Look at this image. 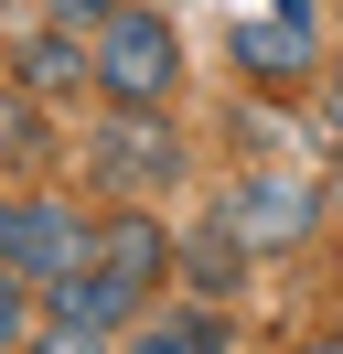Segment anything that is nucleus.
I'll use <instances>...</instances> for the list:
<instances>
[{
  "label": "nucleus",
  "mask_w": 343,
  "mask_h": 354,
  "mask_svg": "<svg viewBox=\"0 0 343 354\" xmlns=\"http://www.w3.org/2000/svg\"><path fill=\"white\" fill-rule=\"evenodd\" d=\"M172 86H183V32L150 0H118L97 22V97L107 108H172Z\"/></svg>",
  "instance_id": "obj_1"
},
{
  "label": "nucleus",
  "mask_w": 343,
  "mask_h": 354,
  "mask_svg": "<svg viewBox=\"0 0 343 354\" xmlns=\"http://www.w3.org/2000/svg\"><path fill=\"white\" fill-rule=\"evenodd\" d=\"M86 204L75 194H0V268H21L33 290H54L64 268H86Z\"/></svg>",
  "instance_id": "obj_2"
},
{
  "label": "nucleus",
  "mask_w": 343,
  "mask_h": 354,
  "mask_svg": "<svg viewBox=\"0 0 343 354\" xmlns=\"http://www.w3.org/2000/svg\"><path fill=\"white\" fill-rule=\"evenodd\" d=\"M86 161H97V194H172L183 183V140H172L161 108H107L97 140H86Z\"/></svg>",
  "instance_id": "obj_3"
},
{
  "label": "nucleus",
  "mask_w": 343,
  "mask_h": 354,
  "mask_svg": "<svg viewBox=\"0 0 343 354\" xmlns=\"http://www.w3.org/2000/svg\"><path fill=\"white\" fill-rule=\"evenodd\" d=\"M129 311H140V290L107 279V268L86 258V268H64V279L43 290L33 344H43V354H97V344H118V333H129Z\"/></svg>",
  "instance_id": "obj_4"
},
{
  "label": "nucleus",
  "mask_w": 343,
  "mask_h": 354,
  "mask_svg": "<svg viewBox=\"0 0 343 354\" xmlns=\"http://www.w3.org/2000/svg\"><path fill=\"white\" fill-rule=\"evenodd\" d=\"M225 225L257 247V258H279V247H300V236L322 225V194H311L300 172H247V183L225 194Z\"/></svg>",
  "instance_id": "obj_5"
},
{
  "label": "nucleus",
  "mask_w": 343,
  "mask_h": 354,
  "mask_svg": "<svg viewBox=\"0 0 343 354\" xmlns=\"http://www.w3.org/2000/svg\"><path fill=\"white\" fill-rule=\"evenodd\" d=\"M86 258H97V268H107V279H129V290H140V301H150V290H161V279H172V268H183V236H172V225H161V215H150V204H140V194H129V204H118V215H107V225H97V236H86Z\"/></svg>",
  "instance_id": "obj_6"
},
{
  "label": "nucleus",
  "mask_w": 343,
  "mask_h": 354,
  "mask_svg": "<svg viewBox=\"0 0 343 354\" xmlns=\"http://www.w3.org/2000/svg\"><path fill=\"white\" fill-rule=\"evenodd\" d=\"M11 86L21 97H75V86H97V32H75V22L43 11V32L11 54Z\"/></svg>",
  "instance_id": "obj_7"
},
{
  "label": "nucleus",
  "mask_w": 343,
  "mask_h": 354,
  "mask_svg": "<svg viewBox=\"0 0 343 354\" xmlns=\"http://www.w3.org/2000/svg\"><path fill=\"white\" fill-rule=\"evenodd\" d=\"M236 65H247V86H300V75H311L300 11H290V22H247V32H236Z\"/></svg>",
  "instance_id": "obj_8"
},
{
  "label": "nucleus",
  "mask_w": 343,
  "mask_h": 354,
  "mask_svg": "<svg viewBox=\"0 0 343 354\" xmlns=\"http://www.w3.org/2000/svg\"><path fill=\"white\" fill-rule=\"evenodd\" d=\"M247 268H257V247H247V236H236V225H225V215H214V225H193V236H183V279H193V290H204V301H225V290H236V279H247Z\"/></svg>",
  "instance_id": "obj_9"
},
{
  "label": "nucleus",
  "mask_w": 343,
  "mask_h": 354,
  "mask_svg": "<svg viewBox=\"0 0 343 354\" xmlns=\"http://www.w3.org/2000/svg\"><path fill=\"white\" fill-rule=\"evenodd\" d=\"M118 344H140V354H225L236 322H225V301H193V311H161V322L118 333Z\"/></svg>",
  "instance_id": "obj_10"
},
{
  "label": "nucleus",
  "mask_w": 343,
  "mask_h": 354,
  "mask_svg": "<svg viewBox=\"0 0 343 354\" xmlns=\"http://www.w3.org/2000/svg\"><path fill=\"white\" fill-rule=\"evenodd\" d=\"M33 322H43V290L21 279V268H0V354H21V344H33Z\"/></svg>",
  "instance_id": "obj_11"
},
{
  "label": "nucleus",
  "mask_w": 343,
  "mask_h": 354,
  "mask_svg": "<svg viewBox=\"0 0 343 354\" xmlns=\"http://www.w3.org/2000/svg\"><path fill=\"white\" fill-rule=\"evenodd\" d=\"M43 11H54V22H75V32H97L107 11H118V0H43Z\"/></svg>",
  "instance_id": "obj_12"
},
{
  "label": "nucleus",
  "mask_w": 343,
  "mask_h": 354,
  "mask_svg": "<svg viewBox=\"0 0 343 354\" xmlns=\"http://www.w3.org/2000/svg\"><path fill=\"white\" fill-rule=\"evenodd\" d=\"M333 118H343V75H333Z\"/></svg>",
  "instance_id": "obj_13"
},
{
  "label": "nucleus",
  "mask_w": 343,
  "mask_h": 354,
  "mask_svg": "<svg viewBox=\"0 0 343 354\" xmlns=\"http://www.w3.org/2000/svg\"><path fill=\"white\" fill-rule=\"evenodd\" d=\"M0 161H11V151H0Z\"/></svg>",
  "instance_id": "obj_14"
}]
</instances>
